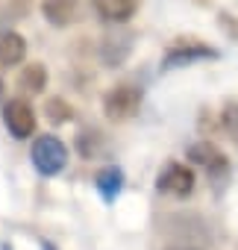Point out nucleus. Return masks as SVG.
Here are the masks:
<instances>
[{
  "label": "nucleus",
  "instance_id": "obj_1",
  "mask_svg": "<svg viewBox=\"0 0 238 250\" xmlns=\"http://www.w3.org/2000/svg\"><path fill=\"white\" fill-rule=\"evenodd\" d=\"M30 159L41 177H56L68 165V147L56 136H39L30 147Z\"/></svg>",
  "mask_w": 238,
  "mask_h": 250
},
{
  "label": "nucleus",
  "instance_id": "obj_2",
  "mask_svg": "<svg viewBox=\"0 0 238 250\" xmlns=\"http://www.w3.org/2000/svg\"><path fill=\"white\" fill-rule=\"evenodd\" d=\"M141 106V91L136 85H115L106 91L103 97V112L109 121L121 124V121H130Z\"/></svg>",
  "mask_w": 238,
  "mask_h": 250
},
{
  "label": "nucleus",
  "instance_id": "obj_3",
  "mask_svg": "<svg viewBox=\"0 0 238 250\" xmlns=\"http://www.w3.org/2000/svg\"><path fill=\"white\" fill-rule=\"evenodd\" d=\"M220 53L212 47V44H203V42H179V44H171L165 59H162V71H171V68H182V65H194V62H203V59H218Z\"/></svg>",
  "mask_w": 238,
  "mask_h": 250
},
{
  "label": "nucleus",
  "instance_id": "obj_4",
  "mask_svg": "<svg viewBox=\"0 0 238 250\" xmlns=\"http://www.w3.org/2000/svg\"><path fill=\"white\" fill-rule=\"evenodd\" d=\"M156 188L162 194H174V197H188L194 191V171L182 162H168L162 168V174L156 177Z\"/></svg>",
  "mask_w": 238,
  "mask_h": 250
},
{
  "label": "nucleus",
  "instance_id": "obj_5",
  "mask_svg": "<svg viewBox=\"0 0 238 250\" xmlns=\"http://www.w3.org/2000/svg\"><path fill=\"white\" fill-rule=\"evenodd\" d=\"M3 124H6L9 136H15V139H30L33 130H36V112H33V106H30L27 100L15 97V100H9V103L3 106Z\"/></svg>",
  "mask_w": 238,
  "mask_h": 250
},
{
  "label": "nucleus",
  "instance_id": "obj_6",
  "mask_svg": "<svg viewBox=\"0 0 238 250\" xmlns=\"http://www.w3.org/2000/svg\"><path fill=\"white\" fill-rule=\"evenodd\" d=\"M41 15L50 27H71L79 18V0H44Z\"/></svg>",
  "mask_w": 238,
  "mask_h": 250
},
{
  "label": "nucleus",
  "instance_id": "obj_7",
  "mask_svg": "<svg viewBox=\"0 0 238 250\" xmlns=\"http://www.w3.org/2000/svg\"><path fill=\"white\" fill-rule=\"evenodd\" d=\"M91 6H94V12L103 21H109V24H124V21H130L136 15L139 0H91Z\"/></svg>",
  "mask_w": 238,
  "mask_h": 250
},
{
  "label": "nucleus",
  "instance_id": "obj_8",
  "mask_svg": "<svg viewBox=\"0 0 238 250\" xmlns=\"http://www.w3.org/2000/svg\"><path fill=\"white\" fill-rule=\"evenodd\" d=\"M27 56V42L18 33H0V68H15Z\"/></svg>",
  "mask_w": 238,
  "mask_h": 250
},
{
  "label": "nucleus",
  "instance_id": "obj_9",
  "mask_svg": "<svg viewBox=\"0 0 238 250\" xmlns=\"http://www.w3.org/2000/svg\"><path fill=\"white\" fill-rule=\"evenodd\" d=\"M94 186H97V191H100V197L103 200H115L118 194H121V188H124V171L118 168V165H109V168H100V174H97V180H94Z\"/></svg>",
  "mask_w": 238,
  "mask_h": 250
},
{
  "label": "nucleus",
  "instance_id": "obj_10",
  "mask_svg": "<svg viewBox=\"0 0 238 250\" xmlns=\"http://www.w3.org/2000/svg\"><path fill=\"white\" fill-rule=\"evenodd\" d=\"M44 85H47V68H44L41 62L27 65V68L21 71V77H18V88L27 91V94H41Z\"/></svg>",
  "mask_w": 238,
  "mask_h": 250
},
{
  "label": "nucleus",
  "instance_id": "obj_11",
  "mask_svg": "<svg viewBox=\"0 0 238 250\" xmlns=\"http://www.w3.org/2000/svg\"><path fill=\"white\" fill-rule=\"evenodd\" d=\"M44 115H47L53 124H68V121L74 118V109H71L62 97H50V100L44 103Z\"/></svg>",
  "mask_w": 238,
  "mask_h": 250
},
{
  "label": "nucleus",
  "instance_id": "obj_12",
  "mask_svg": "<svg viewBox=\"0 0 238 250\" xmlns=\"http://www.w3.org/2000/svg\"><path fill=\"white\" fill-rule=\"evenodd\" d=\"M220 24H226V33H229L232 39H238V21H235L232 15H220Z\"/></svg>",
  "mask_w": 238,
  "mask_h": 250
},
{
  "label": "nucleus",
  "instance_id": "obj_13",
  "mask_svg": "<svg viewBox=\"0 0 238 250\" xmlns=\"http://www.w3.org/2000/svg\"><path fill=\"white\" fill-rule=\"evenodd\" d=\"M41 250H56V247H53L50 241H41Z\"/></svg>",
  "mask_w": 238,
  "mask_h": 250
},
{
  "label": "nucleus",
  "instance_id": "obj_14",
  "mask_svg": "<svg viewBox=\"0 0 238 250\" xmlns=\"http://www.w3.org/2000/svg\"><path fill=\"white\" fill-rule=\"evenodd\" d=\"M0 250H12V247H9V244H3V247H0Z\"/></svg>",
  "mask_w": 238,
  "mask_h": 250
},
{
  "label": "nucleus",
  "instance_id": "obj_15",
  "mask_svg": "<svg viewBox=\"0 0 238 250\" xmlns=\"http://www.w3.org/2000/svg\"><path fill=\"white\" fill-rule=\"evenodd\" d=\"M174 250H191V247H174Z\"/></svg>",
  "mask_w": 238,
  "mask_h": 250
},
{
  "label": "nucleus",
  "instance_id": "obj_16",
  "mask_svg": "<svg viewBox=\"0 0 238 250\" xmlns=\"http://www.w3.org/2000/svg\"><path fill=\"white\" fill-rule=\"evenodd\" d=\"M0 91H3V85H0Z\"/></svg>",
  "mask_w": 238,
  "mask_h": 250
}]
</instances>
